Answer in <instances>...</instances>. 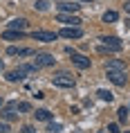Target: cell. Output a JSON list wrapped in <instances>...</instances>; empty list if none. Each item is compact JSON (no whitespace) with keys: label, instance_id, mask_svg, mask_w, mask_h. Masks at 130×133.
I'll return each instance as SVG.
<instances>
[{"label":"cell","instance_id":"cell-12","mask_svg":"<svg viewBox=\"0 0 130 133\" xmlns=\"http://www.w3.org/2000/svg\"><path fill=\"white\" fill-rule=\"evenodd\" d=\"M79 9H81V5H76V2H61V5H58V11H65V14H76V11H79Z\"/></svg>","mask_w":130,"mask_h":133},{"label":"cell","instance_id":"cell-8","mask_svg":"<svg viewBox=\"0 0 130 133\" xmlns=\"http://www.w3.org/2000/svg\"><path fill=\"white\" fill-rule=\"evenodd\" d=\"M16 111H18L16 102H9V104H2V108H0V115L7 119V122H11V119H16Z\"/></svg>","mask_w":130,"mask_h":133},{"label":"cell","instance_id":"cell-20","mask_svg":"<svg viewBox=\"0 0 130 133\" xmlns=\"http://www.w3.org/2000/svg\"><path fill=\"white\" fill-rule=\"evenodd\" d=\"M117 113H119V122H128V108L126 106H121Z\"/></svg>","mask_w":130,"mask_h":133},{"label":"cell","instance_id":"cell-6","mask_svg":"<svg viewBox=\"0 0 130 133\" xmlns=\"http://www.w3.org/2000/svg\"><path fill=\"white\" fill-rule=\"evenodd\" d=\"M32 38L34 41H43V43H54L58 38V34L56 32H45V29H36V32H32Z\"/></svg>","mask_w":130,"mask_h":133},{"label":"cell","instance_id":"cell-30","mask_svg":"<svg viewBox=\"0 0 130 133\" xmlns=\"http://www.w3.org/2000/svg\"><path fill=\"white\" fill-rule=\"evenodd\" d=\"M126 23H128V27H130V21H126Z\"/></svg>","mask_w":130,"mask_h":133},{"label":"cell","instance_id":"cell-21","mask_svg":"<svg viewBox=\"0 0 130 133\" xmlns=\"http://www.w3.org/2000/svg\"><path fill=\"white\" fill-rule=\"evenodd\" d=\"M16 106H18V111H22V113H29V111H32V106H29L27 102H16Z\"/></svg>","mask_w":130,"mask_h":133},{"label":"cell","instance_id":"cell-23","mask_svg":"<svg viewBox=\"0 0 130 133\" xmlns=\"http://www.w3.org/2000/svg\"><path fill=\"white\" fill-rule=\"evenodd\" d=\"M20 133H36V129H34L32 124H25V126L20 129Z\"/></svg>","mask_w":130,"mask_h":133},{"label":"cell","instance_id":"cell-31","mask_svg":"<svg viewBox=\"0 0 130 133\" xmlns=\"http://www.w3.org/2000/svg\"><path fill=\"white\" fill-rule=\"evenodd\" d=\"M126 133H130V131H126Z\"/></svg>","mask_w":130,"mask_h":133},{"label":"cell","instance_id":"cell-9","mask_svg":"<svg viewBox=\"0 0 130 133\" xmlns=\"http://www.w3.org/2000/svg\"><path fill=\"white\" fill-rule=\"evenodd\" d=\"M56 21H58V23H63V25H74V27H79L81 18H79V16H74V14H65V11H58Z\"/></svg>","mask_w":130,"mask_h":133},{"label":"cell","instance_id":"cell-4","mask_svg":"<svg viewBox=\"0 0 130 133\" xmlns=\"http://www.w3.org/2000/svg\"><path fill=\"white\" fill-rule=\"evenodd\" d=\"M99 41L103 43V48L108 50V52H119V50L123 48V43L117 38V36H101Z\"/></svg>","mask_w":130,"mask_h":133},{"label":"cell","instance_id":"cell-13","mask_svg":"<svg viewBox=\"0 0 130 133\" xmlns=\"http://www.w3.org/2000/svg\"><path fill=\"white\" fill-rule=\"evenodd\" d=\"M7 27L9 29H18V32H25V29H27V21H25V18H14V21L7 23Z\"/></svg>","mask_w":130,"mask_h":133},{"label":"cell","instance_id":"cell-22","mask_svg":"<svg viewBox=\"0 0 130 133\" xmlns=\"http://www.w3.org/2000/svg\"><path fill=\"white\" fill-rule=\"evenodd\" d=\"M47 131L58 133V131H63V124H58V122H52V119H49V129H47Z\"/></svg>","mask_w":130,"mask_h":133},{"label":"cell","instance_id":"cell-26","mask_svg":"<svg viewBox=\"0 0 130 133\" xmlns=\"http://www.w3.org/2000/svg\"><path fill=\"white\" fill-rule=\"evenodd\" d=\"M126 11H130V0H126Z\"/></svg>","mask_w":130,"mask_h":133},{"label":"cell","instance_id":"cell-27","mask_svg":"<svg viewBox=\"0 0 130 133\" xmlns=\"http://www.w3.org/2000/svg\"><path fill=\"white\" fill-rule=\"evenodd\" d=\"M2 104H5V99H2V97H0V108H2Z\"/></svg>","mask_w":130,"mask_h":133},{"label":"cell","instance_id":"cell-19","mask_svg":"<svg viewBox=\"0 0 130 133\" xmlns=\"http://www.w3.org/2000/svg\"><path fill=\"white\" fill-rule=\"evenodd\" d=\"M34 7L38 9V11H47V9H49V2H47V0H36Z\"/></svg>","mask_w":130,"mask_h":133},{"label":"cell","instance_id":"cell-3","mask_svg":"<svg viewBox=\"0 0 130 133\" xmlns=\"http://www.w3.org/2000/svg\"><path fill=\"white\" fill-rule=\"evenodd\" d=\"M105 75H108V79L114 86H126V81H128L126 70H112V68H105Z\"/></svg>","mask_w":130,"mask_h":133},{"label":"cell","instance_id":"cell-7","mask_svg":"<svg viewBox=\"0 0 130 133\" xmlns=\"http://www.w3.org/2000/svg\"><path fill=\"white\" fill-rule=\"evenodd\" d=\"M58 36L70 38V41H72V38H81V36H83V29L81 27H74V25H65V27L58 32Z\"/></svg>","mask_w":130,"mask_h":133},{"label":"cell","instance_id":"cell-25","mask_svg":"<svg viewBox=\"0 0 130 133\" xmlns=\"http://www.w3.org/2000/svg\"><path fill=\"white\" fill-rule=\"evenodd\" d=\"M108 133H119V124H110L108 126Z\"/></svg>","mask_w":130,"mask_h":133},{"label":"cell","instance_id":"cell-18","mask_svg":"<svg viewBox=\"0 0 130 133\" xmlns=\"http://www.w3.org/2000/svg\"><path fill=\"white\" fill-rule=\"evenodd\" d=\"M117 18H119V14L112 11V9H108V11L103 14V23H117Z\"/></svg>","mask_w":130,"mask_h":133},{"label":"cell","instance_id":"cell-28","mask_svg":"<svg viewBox=\"0 0 130 133\" xmlns=\"http://www.w3.org/2000/svg\"><path fill=\"white\" fill-rule=\"evenodd\" d=\"M2 65H5V63H2V59H0V70H2Z\"/></svg>","mask_w":130,"mask_h":133},{"label":"cell","instance_id":"cell-24","mask_svg":"<svg viewBox=\"0 0 130 133\" xmlns=\"http://www.w3.org/2000/svg\"><path fill=\"white\" fill-rule=\"evenodd\" d=\"M0 133H9V124L7 122H0Z\"/></svg>","mask_w":130,"mask_h":133},{"label":"cell","instance_id":"cell-5","mask_svg":"<svg viewBox=\"0 0 130 133\" xmlns=\"http://www.w3.org/2000/svg\"><path fill=\"white\" fill-rule=\"evenodd\" d=\"M67 54L72 56V63H74L76 68H81V70H88L90 68V59L85 54H79V52H74V50H67Z\"/></svg>","mask_w":130,"mask_h":133},{"label":"cell","instance_id":"cell-29","mask_svg":"<svg viewBox=\"0 0 130 133\" xmlns=\"http://www.w3.org/2000/svg\"><path fill=\"white\" fill-rule=\"evenodd\" d=\"M79 2H92V0H79Z\"/></svg>","mask_w":130,"mask_h":133},{"label":"cell","instance_id":"cell-2","mask_svg":"<svg viewBox=\"0 0 130 133\" xmlns=\"http://www.w3.org/2000/svg\"><path fill=\"white\" fill-rule=\"evenodd\" d=\"M54 54H47V52H38L36 54L34 52V68L38 70V68H49V65H54Z\"/></svg>","mask_w":130,"mask_h":133},{"label":"cell","instance_id":"cell-15","mask_svg":"<svg viewBox=\"0 0 130 133\" xmlns=\"http://www.w3.org/2000/svg\"><path fill=\"white\" fill-rule=\"evenodd\" d=\"M22 34H25V32H18V29H7V32L2 34V38H7V41H16V38H22Z\"/></svg>","mask_w":130,"mask_h":133},{"label":"cell","instance_id":"cell-1","mask_svg":"<svg viewBox=\"0 0 130 133\" xmlns=\"http://www.w3.org/2000/svg\"><path fill=\"white\" fill-rule=\"evenodd\" d=\"M52 84L58 86V88H74V77L70 72H56L52 77Z\"/></svg>","mask_w":130,"mask_h":133},{"label":"cell","instance_id":"cell-17","mask_svg":"<svg viewBox=\"0 0 130 133\" xmlns=\"http://www.w3.org/2000/svg\"><path fill=\"white\" fill-rule=\"evenodd\" d=\"M96 97L101 99V102H112V97H114V95H112L110 90H105V88H99V90H96Z\"/></svg>","mask_w":130,"mask_h":133},{"label":"cell","instance_id":"cell-10","mask_svg":"<svg viewBox=\"0 0 130 133\" xmlns=\"http://www.w3.org/2000/svg\"><path fill=\"white\" fill-rule=\"evenodd\" d=\"M7 54H9V56H34V50H29V48H18V45H11V48H7Z\"/></svg>","mask_w":130,"mask_h":133},{"label":"cell","instance_id":"cell-16","mask_svg":"<svg viewBox=\"0 0 130 133\" xmlns=\"http://www.w3.org/2000/svg\"><path fill=\"white\" fill-rule=\"evenodd\" d=\"M34 115H36V119H41V122H49V119H52V113H49L47 108H38Z\"/></svg>","mask_w":130,"mask_h":133},{"label":"cell","instance_id":"cell-14","mask_svg":"<svg viewBox=\"0 0 130 133\" xmlns=\"http://www.w3.org/2000/svg\"><path fill=\"white\" fill-rule=\"evenodd\" d=\"M105 68H112V70H126V63L119 61V59H108Z\"/></svg>","mask_w":130,"mask_h":133},{"label":"cell","instance_id":"cell-11","mask_svg":"<svg viewBox=\"0 0 130 133\" xmlns=\"http://www.w3.org/2000/svg\"><path fill=\"white\" fill-rule=\"evenodd\" d=\"M22 79H27V72H22L20 68H16V70H9L7 72V81H22Z\"/></svg>","mask_w":130,"mask_h":133}]
</instances>
